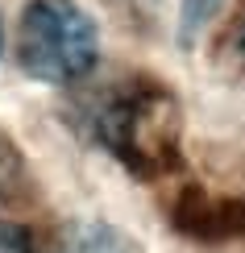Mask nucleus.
<instances>
[{
    "mask_svg": "<svg viewBox=\"0 0 245 253\" xmlns=\"http://www.w3.org/2000/svg\"><path fill=\"white\" fill-rule=\"evenodd\" d=\"M237 46H241V54H245V21H241V29H237Z\"/></svg>",
    "mask_w": 245,
    "mask_h": 253,
    "instance_id": "7",
    "label": "nucleus"
},
{
    "mask_svg": "<svg viewBox=\"0 0 245 253\" xmlns=\"http://www.w3.org/2000/svg\"><path fill=\"white\" fill-rule=\"evenodd\" d=\"M17 183H21V154L13 150V141L0 133V199L13 195Z\"/></svg>",
    "mask_w": 245,
    "mask_h": 253,
    "instance_id": "5",
    "label": "nucleus"
},
{
    "mask_svg": "<svg viewBox=\"0 0 245 253\" xmlns=\"http://www.w3.org/2000/svg\"><path fill=\"white\" fill-rule=\"evenodd\" d=\"M58 253H142V245L104 220H71L58 233Z\"/></svg>",
    "mask_w": 245,
    "mask_h": 253,
    "instance_id": "3",
    "label": "nucleus"
},
{
    "mask_svg": "<svg viewBox=\"0 0 245 253\" xmlns=\"http://www.w3.org/2000/svg\"><path fill=\"white\" fill-rule=\"evenodd\" d=\"M0 50H4V34H0Z\"/></svg>",
    "mask_w": 245,
    "mask_h": 253,
    "instance_id": "8",
    "label": "nucleus"
},
{
    "mask_svg": "<svg viewBox=\"0 0 245 253\" xmlns=\"http://www.w3.org/2000/svg\"><path fill=\"white\" fill-rule=\"evenodd\" d=\"M100 58V29L75 0H29L17 29V62L42 83H75Z\"/></svg>",
    "mask_w": 245,
    "mask_h": 253,
    "instance_id": "2",
    "label": "nucleus"
},
{
    "mask_svg": "<svg viewBox=\"0 0 245 253\" xmlns=\"http://www.w3.org/2000/svg\"><path fill=\"white\" fill-rule=\"evenodd\" d=\"M0 253H34L29 228L13 224V220H0Z\"/></svg>",
    "mask_w": 245,
    "mask_h": 253,
    "instance_id": "6",
    "label": "nucleus"
},
{
    "mask_svg": "<svg viewBox=\"0 0 245 253\" xmlns=\"http://www.w3.org/2000/svg\"><path fill=\"white\" fill-rule=\"evenodd\" d=\"M96 137L137 178H158L179 166V108L158 83L137 79L96 108Z\"/></svg>",
    "mask_w": 245,
    "mask_h": 253,
    "instance_id": "1",
    "label": "nucleus"
},
{
    "mask_svg": "<svg viewBox=\"0 0 245 253\" xmlns=\"http://www.w3.org/2000/svg\"><path fill=\"white\" fill-rule=\"evenodd\" d=\"M220 4H225V0H183V8H179V42L191 46V42L208 29V21L220 13Z\"/></svg>",
    "mask_w": 245,
    "mask_h": 253,
    "instance_id": "4",
    "label": "nucleus"
}]
</instances>
